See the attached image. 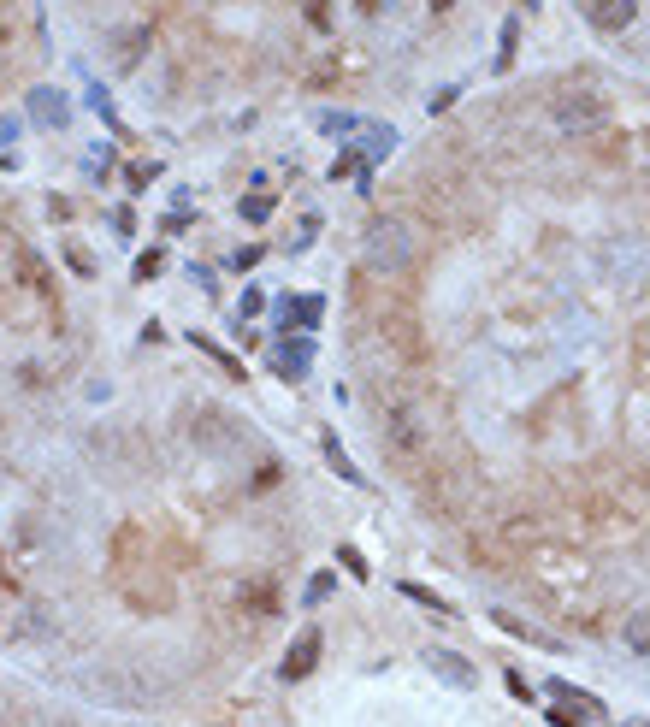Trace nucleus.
<instances>
[{
    "instance_id": "obj_1",
    "label": "nucleus",
    "mask_w": 650,
    "mask_h": 727,
    "mask_svg": "<svg viewBox=\"0 0 650 727\" xmlns=\"http://www.w3.org/2000/svg\"><path fill=\"white\" fill-rule=\"evenodd\" d=\"M77 692H89L95 704H113V710H148L160 704V686L142 674V668H119V662H101V668H77L71 674Z\"/></svg>"
},
{
    "instance_id": "obj_14",
    "label": "nucleus",
    "mask_w": 650,
    "mask_h": 727,
    "mask_svg": "<svg viewBox=\"0 0 650 727\" xmlns=\"http://www.w3.org/2000/svg\"><path fill=\"white\" fill-rule=\"evenodd\" d=\"M278 314H284V320L296 314V326H314V320L325 314V302H320V296H296V302L284 296V302H278Z\"/></svg>"
},
{
    "instance_id": "obj_19",
    "label": "nucleus",
    "mask_w": 650,
    "mask_h": 727,
    "mask_svg": "<svg viewBox=\"0 0 650 727\" xmlns=\"http://www.w3.org/2000/svg\"><path fill=\"white\" fill-rule=\"evenodd\" d=\"M325 597H331V574H320V580L308 586V603H325Z\"/></svg>"
},
{
    "instance_id": "obj_15",
    "label": "nucleus",
    "mask_w": 650,
    "mask_h": 727,
    "mask_svg": "<svg viewBox=\"0 0 650 727\" xmlns=\"http://www.w3.org/2000/svg\"><path fill=\"white\" fill-rule=\"evenodd\" d=\"M497 627H509L515 639H526V645H538V651H556V639H550V633H538V627H526V621H515V615H497Z\"/></svg>"
},
{
    "instance_id": "obj_23",
    "label": "nucleus",
    "mask_w": 650,
    "mask_h": 727,
    "mask_svg": "<svg viewBox=\"0 0 650 727\" xmlns=\"http://www.w3.org/2000/svg\"><path fill=\"white\" fill-rule=\"evenodd\" d=\"M426 6H432V12H444V6H455V0H426Z\"/></svg>"
},
{
    "instance_id": "obj_13",
    "label": "nucleus",
    "mask_w": 650,
    "mask_h": 727,
    "mask_svg": "<svg viewBox=\"0 0 650 727\" xmlns=\"http://www.w3.org/2000/svg\"><path fill=\"white\" fill-rule=\"evenodd\" d=\"M621 639H627V651H633V657H645V662H650V609H633V615H627Z\"/></svg>"
},
{
    "instance_id": "obj_8",
    "label": "nucleus",
    "mask_w": 650,
    "mask_h": 727,
    "mask_svg": "<svg viewBox=\"0 0 650 727\" xmlns=\"http://www.w3.org/2000/svg\"><path fill=\"white\" fill-rule=\"evenodd\" d=\"M585 18L597 24V30H609V36H621L633 18H639V0H585Z\"/></svg>"
},
{
    "instance_id": "obj_9",
    "label": "nucleus",
    "mask_w": 650,
    "mask_h": 727,
    "mask_svg": "<svg viewBox=\"0 0 650 727\" xmlns=\"http://www.w3.org/2000/svg\"><path fill=\"white\" fill-rule=\"evenodd\" d=\"M320 645H325L320 627H308V633L290 645V657H284V668H278V674H284V680H308V674H314V662H320Z\"/></svg>"
},
{
    "instance_id": "obj_6",
    "label": "nucleus",
    "mask_w": 650,
    "mask_h": 727,
    "mask_svg": "<svg viewBox=\"0 0 650 727\" xmlns=\"http://www.w3.org/2000/svg\"><path fill=\"white\" fill-rule=\"evenodd\" d=\"M426 668H432L444 686H455V692H473V686H479V668H473L467 657H455V651H444V645L426 651Z\"/></svg>"
},
{
    "instance_id": "obj_10",
    "label": "nucleus",
    "mask_w": 650,
    "mask_h": 727,
    "mask_svg": "<svg viewBox=\"0 0 650 727\" xmlns=\"http://www.w3.org/2000/svg\"><path fill=\"white\" fill-rule=\"evenodd\" d=\"M142 48H148V30H113V42H107V66L113 71H130L136 60H142Z\"/></svg>"
},
{
    "instance_id": "obj_21",
    "label": "nucleus",
    "mask_w": 650,
    "mask_h": 727,
    "mask_svg": "<svg viewBox=\"0 0 650 727\" xmlns=\"http://www.w3.org/2000/svg\"><path fill=\"white\" fill-rule=\"evenodd\" d=\"M243 213H249V219H266L272 207H266V196H249V201H243Z\"/></svg>"
},
{
    "instance_id": "obj_11",
    "label": "nucleus",
    "mask_w": 650,
    "mask_h": 727,
    "mask_svg": "<svg viewBox=\"0 0 650 727\" xmlns=\"http://www.w3.org/2000/svg\"><path fill=\"white\" fill-rule=\"evenodd\" d=\"M308 361H314V343H308V337H302V343H278V349H272V367H278V379H290V385H296V379H308Z\"/></svg>"
},
{
    "instance_id": "obj_12",
    "label": "nucleus",
    "mask_w": 650,
    "mask_h": 727,
    "mask_svg": "<svg viewBox=\"0 0 650 727\" xmlns=\"http://www.w3.org/2000/svg\"><path fill=\"white\" fill-rule=\"evenodd\" d=\"M237 603H243L249 615H278V586H272V580H249V586L237 592Z\"/></svg>"
},
{
    "instance_id": "obj_2",
    "label": "nucleus",
    "mask_w": 650,
    "mask_h": 727,
    "mask_svg": "<svg viewBox=\"0 0 650 727\" xmlns=\"http://www.w3.org/2000/svg\"><path fill=\"white\" fill-rule=\"evenodd\" d=\"M550 119H556L562 136H591V131L609 125V95H603L597 83H568V89L550 101Z\"/></svg>"
},
{
    "instance_id": "obj_4",
    "label": "nucleus",
    "mask_w": 650,
    "mask_h": 727,
    "mask_svg": "<svg viewBox=\"0 0 650 727\" xmlns=\"http://www.w3.org/2000/svg\"><path fill=\"white\" fill-rule=\"evenodd\" d=\"M379 444H385L396 462H420L426 456V420L408 408V402H396V408H385V420H379Z\"/></svg>"
},
{
    "instance_id": "obj_17",
    "label": "nucleus",
    "mask_w": 650,
    "mask_h": 727,
    "mask_svg": "<svg viewBox=\"0 0 650 727\" xmlns=\"http://www.w3.org/2000/svg\"><path fill=\"white\" fill-rule=\"evenodd\" d=\"M337 556H343V568H349V574H355V580H367V562H361V550H349V544H343V550H337Z\"/></svg>"
},
{
    "instance_id": "obj_5",
    "label": "nucleus",
    "mask_w": 650,
    "mask_h": 727,
    "mask_svg": "<svg viewBox=\"0 0 650 727\" xmlns=\"http://www.w3.org/2000/svg\"><path fill=\"white\" fill-rule=\"evenodd\" d=\"M54 633H60V627H54V615H42L36 603H24V609H12V615H6V639H12V645H48Z\"/></svg>"
},
{
    "instance_id": "obj_16",
    "label": "nucleus",
    "mask_w": 650,
    "mask_h": 727,
    "mask_svg": "<svg viewBox=\"0 0 650 727\" xmlns=\"http://www.w3.org/2000/svg\"><path fill=\"white\" fill-rule=\"evenodd\" d=\"M320 444H325V462L337 467V473H343V479H361V473H355V467H349V456H343V444H337V438H331V432H325Z\"/></svg>"
},
{
    "instance_id": "obj_22",
    "label": "nucleus",
    "mask_w": 650,
    "mask_h": 727,
    "mask_svg": "<svg viewBox=\"0 0 650 727\" xmlns=\"http://www.w3.org/2000/svg\"><path fill=\"white\" fill-rule=\"evenodd\" d=\"M308 18H314V24L325 30V0H308Z\"/></svg>"
},
{
    "instance_id": "obj_20",
    "label": "nucleus",
    "mask_w": 650,
    "mask_h": 727,
    "mask_svg": "<svg viewBox=\"0 0 650 727\" xmlns=\"http://www.w3.org/2000/svg\"><path fill=\"white\" fill-rule=\"evenodd\" d=\"M402 592H408V597H414V603H426V609H444V603H438V597H432V592H426V586H402Z\"/></svg>"
},
{
    "instance_id": "obj_7",
    "label": "nucleus",
    "mask_w": 650,
    "mask_h": 727,
    "mask_svg": "<svg viewBox=\"0 0 650 727\" xmlns=\"http://www.w3.org/2000/svg\"><path fill=\"white\" fill-rule=\"evenodd\" d=\"M190 438L195 444H207V450H225V444L237 438V426H231L219 408H190Z\"/></svg>"
},
{
    "instance_id": "obj_3",
    "label": "nucleus",
    "mask_w": 650,
    "mask_h": 727,
    "mask_svg": "<svg viewBox=\"0 0 650 727\" xmlns=\"http://www.w3.org/2000/svg\"><path fill=\"white\" fill-rule=\"evenodd\" d=\"M361 249H367V266L373 272H408L414 266V237H408L402 219H373Z\"/></svg>"
},
{
    "instance_id": "obj_18",
    "label": "nucleus",
    "mask_w": 650,
    "mask_h": 727,
    "mask_svg": "<svg viewBox=\"0 0 650 727\" xmlns=\"http://www.w3.org/2000/svg\"><path fill=\"white\" fill-rule=\"evenodd\" d=\"M320 125H325V136H343L349 125H355V119H349V113H325Z\"/></svg>"
}]
</instances>
